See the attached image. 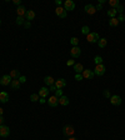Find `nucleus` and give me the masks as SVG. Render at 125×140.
Returning <instances> with one entry per match:
<instances>
[{
    "label": "nucleus",
    "instance_id": "f257e3e1",
    "mask_svg": "<svg viewBox=\"0 0 125 140\" xmlns=\"http://www.w3.org/2000/svg\"><path fill=\"white\" fill-rule=\"evenodd\" d=\"M99 34L98 33H90V34L86 35V40L89 43H91V44H94V43H98L99 41Z\"/></svg>",
    "mask_w": 125,
    "mask_h": 140
},
{
    "label": "nucleus",
    "instance_id": "f03ea898",
    "mask_svg": "<svg viewBox=\"0 0 125 140\" xmlns=\"http://www.w3.org/2000/svg\"><path fill=\"white\" fill-rule=\"evenodd\" d=\"M94 74L98 75V76H101V75H104L105 74V66L103 64H100V65H96L95 66V69H94Z\"/></svg>",
    "mask_w": 125,
    "mask_h": 140
},
{
    "label": "nucleus",
    "instance_id": "7ed1b4c3",
    "mask_svg": "<svg viewBox=\"0 0 125 140\" xmlns=\"http://www.w3.org/2000/svg\"><path fill=\"white\" fill-rule=\"evenodd\" d=\"M64 9H65L66 11L74 10V9H75V3H74L73 0H65V3H64Z\"/></svg>",
    "mask_w": 125,
    "mask_h": 140
},
{
    "label": "nucleus",
    "instance_id": "20e7f679",
    "mask_svg": "<svg viewBox=\"0 0 125 140\" xmlns=\"http://www.w3.org/2000/svg\"><path fill=\"white\" fill-rule=\"evenodd\" d=\"M10 134V129L6 125H0V136L1 138H6Z\"/></svg>",
    "mask_w": 125,
    "mask_h": 140
},
{
    "label": "nucleus",
    "instance_id": "39448f33",
    "mask_svg": "<svg viewBox=\"0 0 125 140\" xmlns=\"http://www.w3.org/2000/svg\"><path fill=\"white\" fill-rule=\"evenodd\" d=\"M46 103L49 104V106H51V108H55L56 105L59 104V98H56L55 95H51L50 98L46 100Z\"/></svg>",
    "mask_w": 125,
    "mask_h": 140
},
{
    "label": "nucleus",
    "instance_id": "423d86ee",
    "mask_svg": "<svg viewBox=\"0 0 125 140\" xmlns=\"http://www.w3.org/2000/svg\"><path fill=\"white\" fill-rule=\"evenodd\" d=\"M74 128L71 125H66L64 129H63V134L64 135H66V136H71V135H74Z\"/></svg>",
    "mask_w": 125,
    "mask_h": 140
},
{
    "label": "nucleus",
    "instance_id": "0eeeda50",
    "mask_svg": "<svg viewBox=\"0 0 125 140\" xmlns=\"http://www.w3.org/2000/svg\"><path fill=\"white\" fill-rule=\"evenodd\" d=\"M55 14L58 15L59 18L64 19V18H66V10H65L64 8H61V6H58L55 9Z\"/></svg>",
    "mask_w": 125,
    "mask_h": 140
},
{
    "label": "nucleus",
    "instance_id": "6e6552de",
    "mask_svg": "<svg viewBox=\"0 0 125 140\" xmlns=\"http://www.w3.org/2000/svg\"><path fill=\"white\" fill-rule=\"evenodd\" d=\"M70 54H71L73 58H79L80 54H81V49H80L79 46H73L71 50H70Z\"/></svg>",
    "mask_w": 125,
    "mask_h": 140
},
{
    "label": "nucleus",
    "instance_id": "1a4fd4ad",
    "mask_svg": "<svg viewBox=\"0 0 125 140\" xmlns=\"http://www.w3.org/2000/svg\"><path fill=\"white\" fill-rule=\"evenodd\" d=\"M11 78H10V75H3L1 76V79H0V84L1 85H10V83H11Z\"/></svg>",
    "mask_w": 125,
    "mask_h": 140
},
{
    "label": "nucleus",
    "instance_id": "9d476101",
    "mask_svg": "<svg viewBox=\"0 0 125 140\" xmlns=\"http://www.w3.org/2000/svg\"><path fill=\"white\" fill-rule=\"evenodd\" d=\"M84 10L88 13L89 15H93L96 13V9H95V6L93 5V4H88V5H85V8H84Z\"/></svg>",
    "mask_w": 125,
    "mask_h": 140
},
{
    "label": "nucleus",
    "instance_id": "9b49d317",
    "mask_svg": "<svg viewBox=\"0 0 125 140\" xmlns=\"http://www.w3.org/2000/svg\"><path fill=\"white\" fill-rule=\"evenodd\" d=\"M81 75H83L84 79H93L95 74H94V71H93V70H90V69H85V70L83 71V74H81Z\"/></svg>",
    "mask_w": 125,
    "mask_h": 140
},
{
    "label": "nucleus",
    "instance_id": "f8f14e48",
    "mask_svg": "<svg viewBox=\"0 0 125 140\" xmlns=\"http://www.w3.org/2000/svg\"><path fill=\"white\" fill-rule=\"evenodd\" d=\"M54 85L56 86V89H63L66 86V81H65V79H58V80H55Z\"/></svg>",
    "mask_w": 125,
    "mask_h": 140
},
{
    "label": "nucleus",
    "instance_id": "ddd939ff",
    "mask_svg": "<svg viewBox=\"0 0 125 140\" xmlns=\"http://www.w3.org/2000/svg\"><path fill=\"white\" fill-rule=\"evenodd\" d=\"M110 103L113 105H120L121 104V98L119 95H113V96H110Z\"/></svg>",
    "mask_w": 125,
    "mask_h": 140
},
{
    "label": "nucleus",
    "instance_id": "4468645a",
    "mask_svg": "<svg viewBox=\"0 0 125 140\" xmlns=\"http://www.w3.org/2000/svg\"><path fill=\"white\" fill-rule=\"evenodd\" d=\"M10 86H11L13 90H19V89H20V81H19L18 79H14V80H11Z\"/></svg>",
    "mask_w": 125,
    "mask_h": 140
},
{
    "label": "nucleus",
    "instance_id": "2eb2a0df",
    "mask_svg": "<svg viewBox=\"0 0 125 140\" xmlns=\"http://www.w3.org/2000/svg\"><path fill=\"white\" fill-rule=\"evenodd\" d=\"M49 93H50V91H49L48 88H44V86H43L41 89L39 90V96H40V98H46L49 95Z\"/></svg>",
    "mask_w": 125,
    "mask_h": 140
},
{
    "label": "nucleus",
    "instance_id": "dca6fc26",
    "mask_svg": "<svg viewBox=\"0 0 125 140\" xmlns=\"http://www.w3.org/2000/svg\"><path fill=\"white\" fill-rule=\"evenodd\" d=\"M74 70H75V73H77V74H83V71L85 69H84L83 64L78 63V64H75V65H74Z\"/></svg>",
    "mask_w": 125,
    "mask_h": 140
},
{
    "label": "nucleus",
    "instance_id": "f3484780",
    "mask_svg": "<svg viewBox=\"0 0 125 140\" xmlns=\"http://www.w3.org/2000/svg\"><path fill=\"white\" fill-rule=\"evenodd\" d=\"M16 13H18V16L24 18V16L26 15V10H25V8H24V6H18V9H16Z\"/></svg>",
    "mask_w": 125,
    "mask_h": 140
},
{
    "label": "nucleus",
    "instance_id": "a211bd4d",
    "mask_svg": "<svg viewBox=\"0 0 125 140\" xmlns=\"http://www.w3.org/2000/svg\"><path fill=\"white\" fill-rule=\"evenodd\" d=\"M8 100H9V95H8V93L1 91V93H0V101H1V103H8Z\"/></svg>",
    "mask_w": 125,
    "mask_h": 140
},
{
    "label": "nucleus",
    "instance_id": "6ab92c4d",
    "mask_svg": "<svg viewBox=\"0 0 125 140\" xmlns=\"http://www.w3.org/2000/svg\"><path fill=\"white\" fill-rule=\"evenodd\" d=\"M25 16H26V20L28 21H33L34 20V18H35V13L33 11V10H28Z\"/></svg>",
    "mask_w": 125,
    "mask_h": 140
},
{
    "label": "nucleus",
    "instance_id": "aec40b11",
    "mask_svg": "<svg viewBox=\"0 0 125 140\" xmlns=\"http://www.w3.org/2000/svg\"><path fill=\"white\" fill-rule=\"evenodd\" d=\"M44 83L46 85H49V86H51V85H54L55 80L53 79V76H45L44 78Z\"/></svg>",
    "mask_w": 125,
    "mask_h": 140
},
{
    "label": "nucleus",
    "instance_id": "412c9836",
    "mask_svg": "<svg viewBox=\"0 0 125 140\" xmlns=\"http://www.w3.org/2000/svg\"><path fill=\"white\" fill-rule=\"evenodd\" d=\"M59 104L63 105V106H66V105H69V99L66 98V96H64V95H63L61 98H59Z\"/></svg>",
    "mask_w": 125,
    "mask_h": 140
},
{
    "label": "nucleus",
    "instance_id": "4be33fe9",
    "mask_svg": "<svg viewBox=\"0 0 125 140\" xmlns=\"http://www.w3.org/2000/svg\"><path fill=\"white\" fill-rule=\"evenodd\" d=\"M9 75H10V78H11L13 80H14V79H19V76H20V74H19V70H15V69L11 70Z\"/></svg>",
    "mask_w": 125,
    "mask_h": 140
},
{
    "label": "nucleus",
    "instance_id": "5701e85b",
    "mask_svg": "<svg viewBox=\"0 0 125 140\" xmlns=\"http://www.w3.org/2000/svg\"><path fill=\"white\" fill-rule=\"evenodd\" d=\"M106 44H108V40L105 39V38H103V39H99V41H98V45H99V48H105L106 46Z\"/></svg>",
    "mask_w": 125,
    "mask_h": 140
},
{
    "label": "nucleus",
    "instance_id": "b1692460",
    "mask_svg": "<svg viewBox=\"0 0 125 140\" xmlns=\"http://www.w3.org/2000/svg\"><path fill=\"white\" fill-rule=\"evenodd\" d=\"M106 14H108V16H109L110 19H113V18H115V16H116L118 13H116V10H115V9H110V10H108V13H106Z\"/></svg>",
    "mask_w": 125,
    "mask_h": 140
},
{
    "label": "nucleus",
    "instance_id": "393cba45",
    "mask_svg": "<svg viewBox=\"0 0 125 140\" xmlns=\"http://www.w3.org/2000/svg\"><path fill=\"white\" fill-rule=\"evenodd\" d=\"M118 24H119V20L116 18H113V19L109 20V25H110L111 28H113V26H118Z\"/></svg>",
    "mask_w": 125,
    "mask_h": 140
},
{
    "label": "nucleus",
    "instance_id": "a878e982",
    "mask_svg": "<svg viewBox=\"0 0 125 140\" xmlns=\"http://www.w3.org/2000/svg\"><path fill=\"white\" fill-rule=\"evenodd\" d=\"M81 34H84V35L90 34V29H89V26H88V25H84L83 28H81Z\"/></svg>",
    "mask_w": 125,
    "mask_h": 140
},
{
    "label": "nucleus",
    "instance_id": "bb28decb",
    "mask_svg": "<svg viewBox=\"0 0 125 140\" xmlns=\"http://www.w3.org/2000/svg\"><path fill=\"white\" fill-rule=\"evenodd\" d=\"M94 63L96 64V65H100V64H103V58L100 55H96L94 58Z\"/></svg>",
    "mask_w": 125,
    "mask_h": 140
},
{
    "label": "nucleus",
    "instance_id": "cd10ccee",
    "mask_svg": "<svg viewBox=\"0 0 125 140\" xmlns=\"http://www.w3.org/2000/svg\"><path fill=\"white\" fill-rule=\"evenodd\" d=\"M109 4H110L111 9H116V6H118L120 3H119L118 0H110V1H109Z\"/></svg>",
    "mask_w": 125,
    "mask_h": 140
},
{
    "label": "nucleus",
    "instance_id": "c85d7f7f",
    "mask_svg": "<svg viewBox=\"0 0 125 140\" xmlns=\"http://www.w3.org/2000/svg\"><path fill=\"white\" fill-rule=\"evenodd\" d=\"M39 99H40L39 94H31V95H30V100H31L33 103H35V101H39Z\"/></svg>",
    "mask_w": 125,
    "mask_h": 140
},
{
    "label": "nucleus",
    "instance_id": "c756f323",
    "mask_svg": "<svg viewBox=\"0 0 125 140\" xmlns=\"http://www.w3.org/2000/svg\"><path fill=\"white\" fill-rule=\"evenodd\" d=\"M70 44H71L73 46H78V44H79V39H78V38H71V39H70Z\"/></svg>",
    "mask_w": 125,
    "mask_h": 140
},
{
    "label": "nucleus",
    "instance_id": "7c9ffc66",
    "mask_svg": "<svg viewBox=\"0 0 125 140\" xmlns=\"http://www.w3.org/2000/svg\"><path fill=\"white\" fill-rule=\"evenodd\" d=\"M115 10H116V13H120V14H123V11H124V6H123L121 4H119Z\"/></svg>",
    "mask_w": 125,
    "mask_h": 140
},
{
    "label": "nucleus",
    "instance_id": "2f4dec72",
    "mask_svg": "<svg viewBox=\"0 0 125 140\" xmlns=\"http://www.w3.org/2000/svg\"><path fill=\"white\" fill-rule=\"evenodd\" d=\"M24 18H21V16H18V19H16V24L18 25H24Z\"/></svg>",
    "mask_w": 125,
    "mask_h": 140
},
{
    "label": "nucleus",
    "instance_id": "473e14b6",
    "mask_svg": "<svg viewBox=\"0 0 125 140\" xmlns=\"http://www.w3.org/2000/svg\"><path fill=\"white\" fill-rule=\"evenodd\" d=\"M55 96L56 98H61L63 96V90L61 89H58V90L55 91Z\"/></svg>",
    "mask_w": 125,
    "mask_h": 140
},
{
    "label": "nucleus",
    "instance_id": "72a5a7b5",
    "mask_svg": "<svg viewBox=\"0 0 125 140\" xmlns=\"http://www.w3.org/2000/svg\"><path fill=\"white\" fill-rule=\"evenodd\" d=\"M83 79H84V78H83L81 74H75V80H77V81H81Z\"/></svg>",
    "mask_w": 125,
    "mask_h": 140
},
{
    "label": "nucleus",
    "instance_id": "f704fd0d",
    "mask_svg": "<svg viewBox=\"0 0 125 140\" xmlns=\"http://www.w3.org/2000/svg\"><path fill=\"white\" fill-rule=\"evenodd\" d=\"M18 80H19V81H20V84L21 83H23V84H24V83H25V81H26V76H24V75H23V76H19V79H18Z\"/></svg>",
    "mask_w": 125,
    "mask_h": 140
},
{
    "label": "nucleus",
    "instance_id": "c9c22d12",
    "mask_svg": "<svg viewBox=\"0 0 125 140\" xmlns=\"http://www.w3.org/2000/svg\"><path fill=\"white\" fill-rule=\"evenodd\" d=\"M66 65H68V66H71V65L74 66V65H75V61H74L73 59H71V60H68V61H66Z\"/></svg>",
    "mask_w": 125,
    "mask_h": 140
},
{
    "label": "nucleus",
    "instance_id": "e433bc0d",
    "mask_svg": "<svg viewBox=\"0 0 125 140\" xmlns=\"http://www.w3.org/2000/svg\"><path fill=\"white\" fill-rule=\"evenodd\" d=\"M56 90H58V89H56V86H55V85H51V86L49 88V91H53V93H55Z\"/></svg>",
    "mask_w": 125,
    "mask_h": 140
},
{
    "label": "nucleus",
    "instance_id": "4c0bfd02",
    "mask_svg": "<svg viewBox=\"0 0 125 140\" xmlns=\"http://www.w3.org/2000/svg\"><path fill=\"white\" fill-rule=\"evenodd\" d=\"M118 20H119V23H120V21H124L125 20V15L124 14H120V15H119V19H118Z\"/></svg>",
    "mask_w": 125,
    "mask_h": 140
},
{
    "label": "nucleus",
    "instance_id": "58836bf2",
    "mask_svg": "<svg viewBox=\"0 0 125 140\" xmlns=\"http://www.w3.org/2000/svg\"><path fill=\"white\" fill-rule=\"evenodd\" d=\"M104 96L105 98H110V93H109V90H104Z\"/></svg>",
    "mask_w": 125,
    "mask_h": 140
},
{
    "label": "nucleus",
    "instance_id": "ea45409f",
    "mask_svg": "<svg viewBox=\"0 0 125 140\" xmlns=\"http://www.w3.org/2000/svg\"><path fill=\"white\" fill-rule=\"evenodd\" d=\"M24 26H25L26 29L30 28V21H25V23H24Z\"/></svg>",
    "mask_w": 125,
    "mask_h": 140
},
{
    "label": "nucleus",
    "instance_id": "a19ab883",
    "mask_svg": "<svg viewBox=\"0 0 125 140\" xmlns=\"http://www.w3.org/2000/svg\"><path fill=\"white\" fill-rule=\"evenodd\" d=\"M39 103H40V104H44V103H46V99H45V98H40V99H39Z\"/></svg>",
    "mask_w": 125,
    "mask_h": 140
},
{
    "label": "nucleus",
    "instance_id": "79ce46f5",
    "mask_svg": "<svg viewBox=\"0 0 125 140\" xmlns=\"http://www.w3.org/2000/svg\"><path fill=\"white\" fill-rule=\"evenodd\" d=\"M14 4H15V5H19V6H20V0H14Z\"/></svg>",
    "mask_w": 125,
    "mask_h": 140
},
{
    "label": "nucleus",
    "instance_id": "37998d69",
    "mask_svg": "<svg viewBox=\"0 0 125 140\" xmlns=\"http://www.w3.org/2000/svg\"><path fill=\"white\" fill-rule=\"evenodd\" d=\"M3 124H4V118L0 116V125H3Z\"/></svg>",
    "mask_w": 125,
    "mask_h": 140
},
{
    "label": "nucleus",
    "instance_id": "c03bdc74",
    "mask_svg": "<svg viewBox=\"0 0 125 140\" xmlns=\"http://www.w3.org/2000/svg\"><path fill=\"white\" fill-rule=\"evenodd\" d=\"M55 3H56V5H61V1L60 0H56Z\"/></svg>",
    "mask_w": 125,
    "mask_h": 140
},
{
    "label": "nucleus",
    "instance_id": "a18cd8bd",
    "mask_svg": "<svg viewBox=\"0 0 125 140\" xmlns=\"http://www.w3.org/2000/svg\"><path fill=\"white\" fill-rule=\"evenodd\" d=\"M3 113H4V110H3V108H0V116H3Z\"/></svg>",
    "mask_w": 125,
    "mask_h": 140
},
{
    "label": "nucleus",
    "instance_id": "49530a36",
    "mask_svg": "<svg viewBox=\"0 0 125 140\" xmlns=\"http://www.w3.org/2000/svg\"><path fill=\"white\" fill-rule=\"evenodd\" d=\"M68 140H78V139H75V138H69Z\"/></svg>",
    "mask_w": 125,
    "mask_h": 140
},
{
    "label": "nucleus",
    "instance_id": "de8ad7c7",
    "mask_svg": "<svg viewBox=\"0 0 125 140\" xmlns=\"http://www.w3.org/2000/svg\"><path fill=\"white\" fill-rule=\"evenodd\" d=\"M0 25H1V20H0Z\"/></svg>",
    "mask_w": 125,
    "mask_h": 140
}]
</instances>
